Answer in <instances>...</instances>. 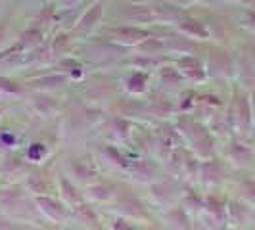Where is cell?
<instances>
[{"label": "cell", "instance_id": "7a4b0ae2", "mask_svg": "<svg viewBox=\"0 0 255 230\" xmlns=\"http://www.w3.org/2000/svg\"><path fill=\"white\" fill-rule=\"evenodd\" d=\"M115 230H134L132 227H128L127 223H123V221H119L117 225H115Z\"/></svg>", "mask_w": 255, "mask_h": 230}, {"label": "cell", "instance_id": "6da1fadb", "mask_svg": "<svg viewBox=\"0 0 255 230\" xmlns=\"http://www.w3.org/2000/svg\"><path fill=\"white\" fill-rule=\"evenodd\" d=\"M38 204L42 205V209H44L46 213H50L54 219L64 217V209H62V207H60L58 204H56V202H52V200H40Z\"/></svg>", "mask_w": 255, "mask_h": 230}]
</instances>
